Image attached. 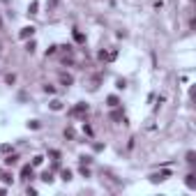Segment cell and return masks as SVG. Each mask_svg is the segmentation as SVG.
Listing matches in <instances>:
<instances>
[{
    "mask_svg": "<svg viewBox=\"0 0 196 196\" xmlns=\"http://www.w3.org/2000/svg\"><path fill=\"white\" fill-rule=\"evenodd\" d=\"M83 113H88V104H83V102L71 108V116H83Z\"/></svg>",
    "mask_w": 196,
    "mask_h": 196,
    "instance_id": "obj_1",
    "label": "cell"
},
{
    "mask_svg": "<svg viewBox=\"0 0 196 196\" xmlns=\"http://www.w3.org/2000/svg\"><path fill=\"white\" fill-rule=\"evenodd\" d=\"M32 35H35V28H32V26H26L21 32H18V37H21V39H28V37H32Z\"/></svg>",
    "mask_w": 196,
    "mask_h": 196,
    "instance_id": "obj_2",
    "label": "cell"
},
{
    "mask_svg": "<svg viewBox=\"0 0 196 196\" xmlns=\"http://www.w3.org/2000/svg\"><path fill=\"white\" fill-rule=\"evenodd\" d=\"M21 178L32 180V166H23V171H21Z\"/></svg>",
    "mask_w": 196,
    "mask_h": 196,
    "instance_id": "obj_3",
    "label": "cell"
},
{
    "mask_svg": "<svg viewBox=\"0 0 196 196\" xmlns=\"http://www.w3.org/2000/svg\"><path fill=\"white\" fill-rule=\"evenodd\" d=\"M37 9H39V2H37V0H32V2L28 5V14H37Z\"/></svg>",
    "mask_w": 196,
    "mask_h": 196,
    "instance_id": "obj_4",
    "label": "cell"
},
{
    "mask_svg": "<svg viewBox=\"0 0 196 196\" xmlns=\"http://www.w3.org/2000/svg\"><path fill=\"white\" fill-rule=\"evenodd\" d=\"M169 178V171H164V173H159V175H150L152 182H159V180H166Z\"/></svg>",
    "mask_w": 196,
    "mask_h": 196,
    "instance_id": "obj_5",
    "label": "cell"
},
{
    "mask_svg": "<svg viewBox=\"0 0 196 196\" xmlns=\"http://www.w3.org/2000/svg\"><path fill=\"white\" fill-rule=\"evenodd\" d=\"M185 182H187V187H189V189H194V187H196V175H192V173H189Z\"/></svg>",
    "mask_w": 196,
    "mask_h": 196,
    "instance_id": "obj_6",
    "label": "cell"
},
{
    "mask_svg": "<svg viewBox=\"0 0 196 196\" xmlns=\"http://www.w3.org/2000/svg\"><path fill=\"white\" fill-rule=\"evenodd\" d=\"M60 81H63V83H67V85H71V83H74V79H71L69 74H60Z\"/></svg>",
    "mask_w": 196,
    "mask_h": 196,
    "instance_id": "obj_7",
    "label": "cell"
},
{
    "mask_svg": "<svg viewBox=\"0 0 196 196\" xmlns=\"http://www.w3.org/2000/svg\"><path fill=\"white\" fill-rule=\"evenodd\" d=\"M51 108H53V111H60V108H63V102H60V99H53V102H51Z\"/></svg>",
    "mask_w": 196,
    "mask_h": 196,
    "instance_id": "obj_8",
    "label": "cell"
},
{
    "mask_svg": "<svg viewBox=\"0 0 196 196\" xmlns=\"http://www.w3.org/2000/svg\"><path fill=\"white\" fill-rule=\"evenodd\" d=\"M16 159H18L16 155H9L7 159H5V164H7V166H14V164H16Z\"/></svg>",
    "mask_w": 196,
    "mask_h": 196,
    "instance_id": "obj_9",
    "label": "cell"
},
{
    "mask_svg": "<svg viewBox=\"0 0 196 196\" xmlns=\"http://www.w3.org/2000/svg\"><path fill=\"white\" fill-rule=\"evenodd\" d=\"M111 120H122V111H113V113H111Z\"/></svg>",
    "mask_w": 196,
    "mask_h": 196,
    "instance_id": "obj_10",
    "label": "cell"
},
{
    "mask_svg": "<svg viewBox=\"0 0 196 196\" xmlns=\"http://www.w3.org/2000/svg\"><path fill=\"white\" fill-rule=\"evenodd\" d=\"M63 180H65V182H67V180H71V171H69V169L63 171Z\"/></svg>",
    "mask_w": 196,
    "mask_h": 196,
    "instance_id": "obj_11",
    "label": "cell"
},
{
    "mask_svg": "<svg viewBox=\"0 0 196 196\" xmlns=\"http://www.w3.org/2000/svg\"><path fill=\"white\" fill-rule=\"evenodd\" d=\"M108 106H118V97H116V95L108 97Z\"/></svg>",
    "mask_w": 196,
    "mask_h": 196,
    "instance_id": "obj_12",
    "label": "cell"
},
{
    "mask_svg": "<svg viewBox=\"0 0 196 196\" xmlns=\"http://www.w3.org/2000/svg\"><path fill=\"white\" fill-rule=\"evenodd\" d=\"M42 180H44V182H51V180H53V175H51V173H49V171H46L44 175H42Z\"/></svg>",
    "mask_w": 196,
    "mask_h": 196,
    "instance_id": "obj_13",
    "label": "cell"
},
{
    "mask_svg": "<svg viewBox=\"0 0 196 196\" xmlns=\"http://www.w3.org/2000/svg\"><path fill=\"white\" fill-rule=\"evenodd\" d=\"M28 127H32V129H39V122H37V120H30V122H28Z\"/></svg>",
    "mask_w": 196,
    "mask_h": 196,
    "instance_id": "obj_14",
    "label": "cell"
},
{
    "mask_svg": "<svg viewBox=\"0 0 196 196\" xmlns=\"http://www.w3.org/2000/svg\"><path fill=\"white\" fill-rule=\"evenodd\" d=\"M42 161H44V157H35V159H32V166H39Z\"/></svg>",
    "mask_w": 196,
    "mask_h": 196,
    "instance_id": "obj_15",
    "label": "cell"
},
{
    "mask_svg": "<svg viewBox=\"0 0 196 196\" xmlns=\"http://www.w3.org/2000/svg\"><path fill=\"white\" fill-rule=\"evenodd\" d=\"M194 157H196L194 152H187V161H189V164H194V161H196V159H194Z\"/></svg>",
    "mask_w": 196,
    "mask_h": 196,
    "instance_id": "obj_16",
    "label": "cell"
},
{
    "mask_svg": "<svg viewBox=\"0 0 196 196\" xmlns=\"http://www.w3.org/2000/svg\"><path fill=\"white\" fill-rule=\"evenodd\" d=\"M14 81H16V76H14V74H7V83H9V85H12Z\"/></svg>",
    "mask_w": 196,
    "mask_h": 196,
    "instance_id": "obj_17",
    "label": "cell"
},
{
    "mask_svg": "<svg viewBox=\"0 0 196 196\" xmlns=\"http://www.w3.org/2000/svg\"><path fill=\"white\" fill-rule=\"evenodd\" d=\"M58 2H60V0H51V5H58Z\"/></svg>",
    "mask_w": 196,
    "mask_h": 196,
    "instance_id": "obj_18",
    "label": "cell"
},
{
    "mask_svg": "<svg viewBox=\"0 0 196 196\" xmlns=\"http://www.w3.org/2000/svg\"><path fill=\"white\" fill-rule=\"evenodd\" d=\"M0 26H2V21H0Z\"/></svg>",
    "mask_w": 196,
    "mask_h": 196,
    "instance_id": "obj_19",
    "label": "cell"
}]
</instances>
